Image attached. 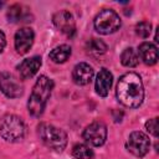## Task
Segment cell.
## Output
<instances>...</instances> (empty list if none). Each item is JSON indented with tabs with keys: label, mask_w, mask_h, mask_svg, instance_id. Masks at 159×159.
Listing matches in <instances>:
<instances>
[{
	"label": "cell",
	"mask_w": 159,
	"mask_h": 159,
	"mask_svg": "<svg viewBox=\"0 0 159 159\" xmlns=\"http://www.w3.org/2000/svg\"><path fill=\"white\" fill-rule=\"evenodd\" d=\"M5 45H6V39H5V34L0 30V53L2 52V50H4V47H5Z\"/></svg>",
	"instance_id": "7402d4cb"
},
{
	"label": "cell",
	"mask_w": 159,
	"mask_h": 159,
	"mask_svg": "<svg viewBox=\"0 0 159 159\" xmlns=\"http://www.w3.org/2000/svg\"><path fill=\"white\" fill-rule=\"evenodd\" d=\"M138 56L145 65L153 66L158 61V50H157L155 45H153L150 42H143L139 45Z\"/></svg>",
	"instance_id": "4fadbf2b"
},
{
	"label": "cell",
	"mask_w": 159,
	"mask_h": 159,
	"mask_svg": "<svg viewBox=\"0 0 159 159\" xmlns=\"http://www.w3.org/2000/svg\"><path fill=\"white\" fill-rule=\"evenodd\" d=\"M71 56V47L68 45H60L50 52V58L55 63H63Z\"/></svg>",
	"instance_id": "9a60e30c"
},
{
	"label": "cell",
	"mask_w": 159,
	"mask_h": 159,
	"mask_svg": "<svg viewBox=\"0 0 159 159\" xmlns=\"http://www.w3.org/2000/svg\"><path fill=\"white\" fill-rule=\"evenodd\" d=\"M94 29L102 35H109L116 32L120 27V19L112 9H104L94 17Z\"/></svg>",
	"instance_id": "5b68a950"
},
{
	"label": "cell",
	"mask_w": 159,
	"mask_h": 159,
	"mask_svg": "<svg viewBox=\"0 0 159 159\" xmlns=\"http://www.w3.org/2000/svg\"><path fill=\"white\" fill-rule=\"evenodd\" d=\"M53 88V82L46 76H40V78L36 81L32 92L30 94L29 102H27V109L29 113L34 117H40L46 107L47 99L51 96Z\"/></svg>",
	"instance_id": "7a4b0ae2"
},
{
	"label": "cell",
	"mask_w": 159,
	"mask_h": 159,
	"mask_svg": "<svg viewBox=\"0 0 159 159\" xmlns=\"http://www.w3.org/2000/svg\"><path fill=\"white\" fill-rule=\"evenodd\" d=\"M22 17V7L19 4H15L12 6H10L9 11H7V19L11 22H17L20 21V19Z\"/></svg>",
	"instance_id": "d6986e66"
},
{
	"label": "cell",
	"mask_w": 159,
	"mask_h": 159,
	"mask_svg": "<svg viewBox=\"0 0 159 159\" xmlns=\"http://www.w3.org/2000/svg\"><path fill=\"white\" fill-rule=\"evenodd\" d=\"M0 91L9 98H17L22 94L24 87L14 75L9 72H1L0 73Z\"/></svg>",
	"instance_id": "ba28073f"
},
{
	"label": "cell",
	"mask_w": 159,
	"mask_h": 159,
	"mask_svg": "<svg viewBox=\"0 0 159 159\" xmlns=\"http://www.w3.org/2000/svg\"><path fill=\"white\" fill-rule=\"evenodd\" d=\"M135 32H137L138 36H140L143 39H147L150 35V32H152V25H150V22H148V21H140V22H138L137 26H135Z\"/></svg>",
	"instance_id": "ffe728a7"
},
{
	"label": "cell",
	"mask_w": 159,
	"mask_h": 159,
	"mask_svg": "<svg viewBox=\"0 0 159 159\" xmlns=\"http://www.w3.org/2000/svg\"><path fill=\"white\" fill-rule=\"evenodd\" d=\"M92 77H93V68L86 62L77 63L72 71V78L80 86L88 84Z\"/></svg>",
	"instance_id": "8fae6325"
},
{
	"label": "cell",
	"mask_w": 159,
	"mask_h": 159,
	"mask_svg": "<svg viewBox=\"0 0 159 159\" xmlns=\"http://www.w3.org/2000/svg\"><path fill=\"white\" fill-rule=\"evenodd\" d=\"M34 31L30 27H22L15 34V48L19 53H26L34 43Z\"/></svg>",
	"instance_id": "9c48e42d"
},
{
	"label": "cell",
	"mask_w": 159,
	"mask_h": 159,
	"mask_svg": "<svg viewBox=\"0 0 159 159\" xmlns=\"http://www.w3.org/2000/svg\"><path fill=\"white\" fill-rule=\"evenodd\" d=\"M53 24L55 26L66 34L67 36H72L75 34V19L68 11H58L53 15Z\"/></svg>",
	"instance_id": "30bf717a"
},
{
	"label": "cell",
	"mask_w": 159,
	"mask_h": 159,
	"mask_svg": "<svg viewBox=\"0 0 159 159\" xmlns=\"http://www.w3.org/2000/svg\"><path fill=\"white\" fill-rule=\"evenodd\" d=\"M0 6H2V2H0Z\"/></svg>",
	"instance_id": "603a6c76"
},
{
	"label": "cell",
	"mask_w": 159,
	"mask_h": 159,
	"mask_svg": "<svg viewBox=\"0 0 159 159\" xmlns=\"http://www.w3.org/2000/svg\"><path fill=\"white\" fill-rule=\"evenodd\" d=\"M87 47V52L91 53V55H94V56H98V55H103L106 51H107V45L102 41V40H98V39H92L87 42L86 45Z\"/></svg>",
	"instance_id": "e0dca14e"
},
{
	"label": "cell",
	"mask_w": 159,
	"mask_h": 159,
	"mask_svg": "<svg viewBox=\"0 0 159 159\" xmlns=\"http://www.w3.org/2000/svg\"><path fill=\"white\" fill-rule=\"evenodd\" d=\"M39 135L41 138V140L51 149L56 150V152H62L67 144V135L66 133L52 125V124H47V123H42L39 125Z\"/></svg>",
	"instance_id": "277c9868"
},
{
	"label": "cell",
	"mask_w": 159,
	"mask_h": 159,
	"mask_svg": "<svg viewBox=\"0 0 159 159\" xmlns=\"http://www.w3.org/2000/svg\"><path fill=\"white\" fill-rule=\"evenodd\" d=\"M120 62L125 67H135L139 63V56L138 52L133 47L125 48L120 55Z\"/></svg>",
	"instance_id": "2e32d148"
},
{
	"label": "cell",
	"mask_w": 159,
	"mask_h": 159,
	"mask_svg": "<svg viewBox=\"0 0 159 159\" xmlns=\"http://www.w3.org/2000/svg\"><path fill=\"white\" fill-rule=\"evenodd\" d=\"M83 139L92 147H101L107 139V127L102 122H93L86 127Z\"/></svg>",
	"instance_id": "8992f818"
},
{
	"label": "cell",
	"mask_w": 159,
	"mask_h": 159,
	"mask_svg": "<svg viewBox=\"0 0 159 159\" xmlns=\"http://www.w3.org/2000/svg\"><path fill=\"white\" fill-rule=\"evenodd\" d=\"M0 135L6 142H19L25 135V124L20 117L6 114L0 119Z\"/></svg>",
	"instance_id": "3957f363"
},
{
	"label": "cell",
	"mask_w": 159,
	"mask_h": 159,
	"mask_svg": "<svg viewBox=\"0 0 159 159\" xmlns=\"http://www.w3.org/2000/svg\"><path fill=\"white\" fill-rule=\"evenodd\" d=\"M117 98L125 107H139L144 99V88L140 76L134 72L123 75L117 83Z\"/></svg>",
	"instance_id": "6da1fadb"
},
{
	"label": "cell",
	"mask_w": 159,
	"mask_h": 159,
	"mask_svg": "<svg viewBox=\"0 0 159 159\" xmlns=\"http://www.w3.org/2000/svg\"><path fill=\"white\" fill-rule=\"evenodd\" d=\"M72 154L77 159H92L94 157L93 150L86 144H76L72 149Z\"/></svg>",
	"instance_id": "ac0fdd59"
},
{
	"label": "cell",
	"mask_w": 159,
	"mask_h": 159,
	"mask_svg": "<svg viewBox=\"0 0 159 159\" xmlns=\"http://www.w3.org/2000/svg\"><path fill=\"white\" fill-rule=\"evenodd\" d=\"M112 73L107 68H102L96 78V92L101 97H106L112 86Z\"/></svg>",
	"instance_id": "5bb4252c"
},
{
	"label": "cell",
	"mask_w": 159,
	"mask_h": 159,
	"mask_svg": "<svg viewBox=\"0 0 159 159\" xmlns=\"http://www.w3.org/2000/svg\"><path fill=\"white\" fill-rule=\"evenodd\" d=\"M41 67V57L34 56L24 60L19 66V72L22 78H30L37 73Z\"/></svg>",
	"instance_id": "7c38bea8"
},
{
	"label": "cell",
	"mask_w": 159,
	"mask_h": 159,
	"mask_svg": "<svg viewBox=\"0 0 159 159\" xmlns=\"http://www.w3.org/2000/svg\"><path fill=\"white\" fill-rule=\"evenodd\" d=\"M127 149L135 157H144L150 149V140L143 132H133L128 137Z\"/></svg>",
	"instance_id": "52a82bcc"
},
{
	"label": "cell",
	"mask_w": 159,
	"mask_h": 159,
	"mask_svg": "<svg viewBox=\"0 0 159 159\" xmlns=\"http://www.w3.org/2000/svg\"><path fill=\"white\" fill-rule=\"evenodd\" d=\"M145 129L154 137H158L159 134V125H158V118H152L145 123Z\"/></svg>",
	"instance_id": "44dd1931"
}]
</instances>
